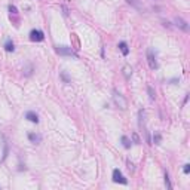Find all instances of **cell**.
Listing matches in <instances>:
<instances>
[{"label": "cell", "instance_id": "17", "mask_svg": "<svg viewBox=\"0 0 190 190\" xmlns=\"http://www.w3.org/2000/svg\"><path fill=\"white\" fill-rule=\"evenodd\" d=\"M61 79H63V80L66 82V83H70V77H68V74L67 73H66V71H61Z\"/></svg>", "mask_w": 190, "mask_h": 190}, {"label": "cell", "instance_id": "10", "mask_svg": "<svg viewBox=\"0 0 190 190\" xmlns=\"http://www.w3.org/2000/svg\"><path fill=\"white\" fill-rule=\"evenodd\" d=\"M122 71H123L125 79H131V76H132V68H131V66H125Z\"/></svg>", "mask_w": 190, "mask_h": 190}, {"label": "cell", "instance_id": "13", "mask_svg": "<svg viewBox=\"0 0 190 190\" xmlns=\"http://www.w3.org/2000/svg\"><path fill=\"white\" fill-rule=\"evenodd\" d=\"M147 92H149V98L151 100V101H154L156 100V92H154V89L150 86V85H147Z\"/></svg>", "mask_w": 190, "mask_h": 190}, {"label": "cell", "instance_id": "4", "mask_svg": "<svg viewBox=\"0 0 190 190\" xmlns=\"http://www.w3.org/2000/svg\"><path fill=\"white\" fill-rule=\"evenodd\" d=\"M113 181H114V183H120V184H126V183H128V180L122 175V172H120L119 169H114V171H113Z\"/></svg>", "mask_w": 190, "mask_h": 190}, {"label": "cell", "instance_id": "14", "mask_svg": "<svg viewBox=\"0 0 190 190\" xmlns=\"http://www.w3.org/2000/svg\"><path fill=\"white\" fill-rule=\"evenodd\" d=\"M122 144H123L125 149H129V147H131V141H129V138H128L126 135L122 137Z\"/></svg>", "mask_w": 190, "mask_h": 190}, {"label": "cell", "instance_id": "19", "mask_svg": "<svg viewBox=\"0 0 190 190\" xmlns=\"http://www.w3.org/2000/svg\"><path fill=\"white\" fill-rule=\"evenodd\" d=\"M9 12H11V15H18V9L15 8L14 5H11L9 6Z\"/></svg>", "mask_w": 190, "mask_h": 190}, {"label": "cell", "instance_id": "16", "mask_svg": "<svg viewBox=\"0 0 190 190\" xmlns=\"http://www.w3.org/2000/svg\"><path fill=\"white\" fill-rule=\"evenodd\" d=\"M165 186H166V189H172V186H171V181H169V175H168V172H165Z\"/></svg>", "mask_w": 190, "mask_h": 190}, {"label": "cell", "instance_id": "20", "mask_svg": "<svg viewBox=\"0 0 190 190\" xmlns=\"http://www.w3.org/2000/svg\"><path fill=\"white\" fill-rule=\"evenodd\" d=\"M132 138H134V143H135V144H140V137H138L137 132H132Z\"/></svg>", "mask_w": 190, "mask_h": 190}, {"label": "cell", "instance_id": "7", "mask_svg": "<svg viewBox=\"0 0 190 190\" xmlns=\"http://www.w3.org/2000/svg\"><path fill=\"white\" fill-rule=\"evenodd\" d=\"M175 25L178 28H181L183 31H189V24H187L183 18H180V16H177L175 18Z\"/></svg>", "mask_w": 190, "mask_h": 190}, {"label": "cell", "instance_id": "22", "mask_svg": "<svg viewBox=\"0 0 190 190\" xmlns=\"http://www.w3.org/2000/svg\"><path fill=\"white\" fill-rule=\"evenodd\" d=\"M162 24H163V27H166V28H171V24H169L168 21H162Z\"/></svg>", "mask_w": 190, "mask_h": 190}, {"label": "cell", "instance_id": "8", "mask_svg": "<svg viewBox=\"0 0 190 190\" xmlns=\"http://www.w3.org/2000/svg\"><path fill=\"white\" fill-rule=\"evenodd\" d=\"M25 117H27L30 122H33V123H39V116L34 113V111H27L25 113Z\"/></svg>", "mask_w": 190, "mask_h": 190}, {"label": "cell", "instance_id": "12", "mask_svg": "<svg viewBox=\"0 0 190 190\" xmlns=\"http://www.w3.org/2000/svg\"><path fill=\"white\" fill-rule=\"evenodd\" d=\"M119 49H120V52H122L123 55L129 54V48H128V45H126L125 42H120V43H119Z\"/></svg>", "mask_w": 190, "mask_h": 190}, {"label": "cell", "instance_id": "9", "mask_svg": "<svg viewBox=\"0 0 190 190\" xmlns=\"http://www.w3.org/2000/svg\"><path fill=\"white\" fill-rule=\"evenodd\" d=\"M28 140L31 141V143H34V144H39L42 141V137L39 134H34V132H30L28 134Z\"/></svg>", "mask_w": 190, "mask_h": 190}, {"label": "cell", "instance_id": "21", "mask_svg": "<svg viewBox=\"0 0 190 190\" xmlns=\"http://www.w3.org/2000/svg\"><path fill=\"white\" fill-rule=\"evenodd\" d=\"M183 171H184V174H189V172H190V165H189V163H186V165H184Z\"/></svg>", "mask_w": 190, "mask_h": 190}, {"label": "cell", "instance_id": "2", "mask_svg": "<svg viewBox=\"0 0 190 190\" xmlns=\"http://www.w3.org/2000/svg\"><path fill=\"white\" fill-rule=\"evenodd\" d=\"M147 63H149V67L151 68V70H158V67H159V66H158V61H156V55H154L151 48L147 49Z\"/></svg>", "mask_w": 190, "mask_h": 190}, {"label": "cell", "instance_id": "15", "mask_svg": "<svg viewBox=\"0 0 190 190\" xmlns=\"http://www.w3.org/2000/svg\"><path fill=\"white\" fill-rule=\"evenodd\" d=\"M161 141H162V137H161V134L156 132V134L153 135V143H154V144H161Z\"/></svg>", "mask_w": 190, "mask_h": 190}, {"label": "cell", "instance_id": "11", "mask_svg": "<svg viewBox=\"0 0 190 190\" xmlns=\"http://www.w3.org/2000/svg\"><path fill=\"white\" fill-rule=\"evenodd\" d=\"M5 51L6 52H14L15 51V45L12 40H6V43H5Z\"/></svg>", "mask_w": 190, "mask_h": 190}, {"label": "cell", "instance_id": "5", "mask_svg": "<svg viewBox=\"0 0 190 190\" xmlns=\"http://www.w3.org/2000/svg\"><path fill=\"white\" fill-rule=\"evenodd\" d=\"M134 9H137L138 12H144V5H143V2L141 0H126Z\"/></svg>", "mask_w": 190, "mask_h": 190}, {"label": "cell", "instance_id": "6", "mask_svg": "<svg viewBox=\"0 0 190 190\" xmlns=\"http://www.w3.org/2000/svg\"><path fill=\"white\" fill-rule=\"evenodd\" d=\"M56 52L59 55H70V56L74 55L73 49H71L70 46H58V48H56ZM74 56H76V55H74Z\"/></svg>", "mask_w": 190, "mask_h": 190}, {"label": "cell", "instance_id": "1", "mask_svg": "<svg viewBox=\"0 0 190 190\" xmlns=\"http://www.w3.org/2000/svg\"><path fill=\"white\" fill-rule=\"evenodd\" d=\"M113 101H114V104L119 107V109L122 110H126V107H128V101L125 100V97H123L119 91H113Z\"/></svg>", "mask_w": 190, "mask_h": 190}, {"label": "cell", "instance_id": "3", "mask_svg": "<svg viewBox=\"0 0 190 190\" xmlns=\"http://www.w3.org/2000/svg\"><path fill=\"white\" fill-rule=\"evenodd\" d=\"M45 39V34H43V31L42 30H31L30 31V40L31 42H42Z\"/></svg>", "mask_w": 190, "mask_h": 190}, {"label": "cell", "instance_id": "18", "mask_svg": "<svg viewBox=\"0 0 190 190\" xmlns=\"http://www.w3.org/2000/svg\"><path fill=\"white\" fill-rule=\"evenodd\" d=\"M31 73H33V66H31V64H28L27 68L24 70V74H25V76H30Z\"/></svg>", "mask_w": 190, "mask_h": 190}]
</instances>
